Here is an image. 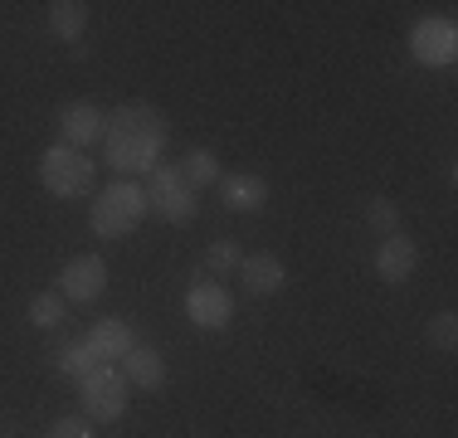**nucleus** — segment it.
<instances>
[{
	"mask_svg": "<svg viewBox=\"0 0 458 438\" xmlns=\"http://www.w3.org/2000/svg\"><path fill=\"white\" fill-rule=\"evenodd\" d=\"M103 131H107V113H98L93 103H64L59 107V137H64V147L83 151V147H93V141H103Z\"/></svg>",
	"mask_w": 458,
	"mask_h": 438,
	"instance_id": "9",
	"label": "nucleus"
},
{
	"mask_svg": "<svg viewBox=\"0 0 458 438\" xmlns=\"http://www.w3.org/2000/svg\"><path fill=\"white\" fill-rule=\"evenodd\" d=\"M127 375L117 366H98L89 380H79V404L89 424H117L127 414Z\"/></svg>",
	"mask_w": 458,
	"mask_h": 438,
	"instance_id": "5",
	"label": "nucleus"
},
{
	"mask_svg": "<svg viewBox=\"0 0 458 438\" xmlns=\"http://www.w3.org/2000/svg\"><path fill=\"white\" fill-rule=\"evenodd\" d=\"M127 375V385H141V390H161L166 385V360H161V350L157 346H132L123 356V366H117Z\"/></svg>",
	"mask_w": 458,
	"mask_h": 438,
	"instance_id": "13",
	"label": "nucleus"
},
{
	"mask_svg": "<svg viewBox=\"0 0 458 438\" xmlns=\"http://www.w3.org/2000/svg\"><path fill=\"white\" fill-rule=\"evenodd\" d=\"M141 190H147V205L166 219V224H191L195 210H200V190H195L176 166H166V161L151 171V181L141 185Z\"/></svg>",
	"mask_w": 458,
	"mask_h": 438,
	"instance_id": "4",
	"label": "nucleus"
},
{
	"mask_svg": "<svg viewBox=\"0 0 458 438\" xmlns=\"http://www.w3.org/2000/svg\"><path fill=\"white\" fill-rule=\"evenodd\" d=\"M147 215H151L147 190H141L137 181H113V185L98 190V200L89 210V224H93L98 239H127V234H137V224Z\"/></svg>",
	"mask_w": 458,
	"mask_h": 438,
	"instance_id": "2",
	"label": "nucleus"
},
{
	"mask_svg": "<svg viewBox=\"0 0 458 438\" xmlns=\"http://www.w3.org/2000/svg\"><path fill=\"white\" fill-rule=\"evenodd\" d=\"M83 341L93 346V356L103 360V366H113V360H123L127 350L137 346V332H132V322H127V316H98Z\"/></svg>",
	"mask_w": 458,
	"mask_h": 438,
	"instance_id": "10",
	"label": "nucleus"
},
{
	"mask_svg": "<svg viewBox=\"0 0 458 438\" xmlns=\"http://www.w3.org/2000/svg\"><path fill=\"white\" fill-rule=\"evenodd\" d=\"M176 171L195 185V190H200V185H215V181L225 175V171H220V156H215L210 147H191V151L176 161Z\"/></svg>",
	"mask_w": 458,
	"mask_h": 438,
	"instance_id": "17",
	"label": "nucleus"
},
{
	"mask_svg": "<svg viewBox=\"0 0 458 438\" xmlns=\"http://www.w3.org/2000/svg\"><path fill=\"white\" fill-rule=\"evenodd\" d=\"M366 224L376 229L380 239L400 234V205L390 200V195H370V200H366Z\"/></svg>",
	"mask_w": 458,
	"mask_h": 438,
	"instance_id": "20",
	"label": "nucleus"
},
{
	"mask_svg": "<svg viewBox=\"0 0 458 438\" xmlns=\"http://www.w3.org/2000/svg\"><path fill=\"white\" fill-rule=\"evenodd\" d=\"M185 316H191L200 332H220V326H229V316H234V298H229L225 282L195 273L191 292H185Z\"/></svg>",
	"mask_w": 458,
	"mask_h": 438,
	"instance_id": "7",
	"label": "nucleus"
},
{
	"mask_svg": "<svg viewBox=\"0 0 458 438\" xmlns=\"http://www.w3.org/2000/svg\"><path fill=\"white\" fill-rule=\"evenodd\" d=\"M54 366H59L64 380H89L103 360L93 356V346L83 341V336H64V341L54 346Z\"/></svg>",
	"mask_w": 458,
	"mask_h": 438,
	"instance_id": "15",
	"label": "nucleus"
},
{
	"mask_svg": "<svg viewBox=\"0 0 458 438\" xmlns=\"http://www.w3.org/2000/svg\"><path fill=\"white\" fill-rule=\"evenodd\" d=\"M49 438H93V424L79 419V414H64V419L49 424Z\"/></svg>",
	"mask_w": 458,
	"mask_h": 438,
	"instance_id": "22",
	"label": "nucleus"
},
{
	"mask_svg": "<svg viewBox=\"0 0 458 438\" xmlns=\"http://www.w3.org/2000/svg\"><path fill=\"white\" fill-rule=\"evenodd\" d=\"M410 59L424 63V69H449L458 59V25L449 15L420 20V25L410 29Z\"/></svg>",
	"mask_w": 458,
	"mask_h": 438,
	"instance_id": "6",
	"label": "nucleus"
},
{
	"mask_svg": "<svg viewBox=\"0 0 458 438\" xmlns=\"http://www.w3.org/2000/svg\"><path fill=\"white\" fill-rule=\"evenodd\" d=\"M283 263L274 254H244V263H239V282H244V292H254V298H268V292L283 288Z\"/></svg>",
	"mask_w": 458,
	"mask_h": 438,
	"instance_id": "14",
	"label": "nucleus"
},
{
	"mask_svg": "<svg viewBox=\"0 0 458 438\" xmlns=\"http://www.w3.org/2000/svg\"><path fill=\"white\" fill-rule=\"evenodd\" d=\"M103 288H107V263L98 254H79V258H69L59 268V298L69 307L98 302V298H103Z\"/></svg>",
	"mask_w": 458,
	"mask_h": 438,
	"instance_id": "8",
	"label": "nucleus"
},
{
	"mask_svg": "<svg viewBox=\"0 0 458 438\" xmlns=\"http://www.w3.org/2000/svg\"><path fill=\"white\" fill-rule=\"evenodd\" d=\"M244 263V248L234 239H210L205 244V263H200V278H229V273Z\"/></svg>",
	"mask_w": 458,
	"mask_h": 438,
	"instance_id": "18",
	"label": "nucleus"
},
{
	"mask_svg": "<svg viewBox=\"0 0 458 438\" xmlns=\"http://www.w3.org/2000/svg\"><path fill=\"white\" fill-rule=\"evenodd\" d=\"M424 336H429V346H434V350H454V346H458V316H454V312L429 316Z\"/></svg>",
	"mask_w": 458,
	"mask_h": 438,
	"instance_id": "21",
	"label": "nucleus"
},
{
	"mask_svg": "<svg viewBox=\"0 0 458 438\" xmlns=\"http://www.w3.org/2000/svg\"><path fill=\"white\" fill-rule=\"evenodd\" d=\"M171 141L166 113L151 103H117L107 113V131H103V151H107V166L123 171V175H141V171H157L161 166V151Z\"/></svg>",
	"mask_w": 458,
	"mask_h": 438,
	"instance_id": "1",
	"label": "nucleus"
},
{
	"mask_svg": "<svg viewBox=\"0 0 458 438\" xmlns=\"http://www.w3.org/2000/svg\"><path fill=\"white\" fill-rule=\"evenodd\" d=\"M220 200L225 210H239V215H254L268 205V181L254 171H239V175H220Z\"/></svg>",
	"mask_w": 458,
	"mask_h": 438,
	"instance_id": "12",
	"label": "nucleus"
},
{
	"mask_svg": "<svg viewBox=\"0 0 458 438\" xmlns=\"http://www.w3.org/2000/svg\"><path fill=\"white\" fill-rule=\"evenodd\" d=\"M414 268H420V248H414V239L390 234V239H380V244H376V273H380V282L400 288Z\"/></svg>",
	"mask_w": 458,
	"mask_h": 438,
	"instance_id": "11",
	"label": "nucleus"
},
{
	"mask_svg": "<svg viewBox=\"0 0 458 438\" xmlns=\"http://www.w3.org/2000/svg\"><path fill=\"white\" fill-rule=\"evenodd\" d=\"M64 316H69V302L59 298V288H54V292H35V298H30V322H35L39 332H54Z\"/></svg>",
	"mask_w": 458,
	"mask_h": 438,
	"instance_id": "19",
	"label": "nucleus"
},
{
	"mask_svg": "<svg viewBox=\"0 0 458 438\" xmlns=\"http://www.w3.org/2000/svg\"><path fill=\"white\" fill-rule=\"evenodd\" d=\"M83 29H89V5L83 0H54L49 5V35L64 44H79Z\"/></svg>",
	"mask_w": 458,
	"mask_h": 438,
	"instance_id": "16",
	"label": "nucleus"
},
{
	"mask_svg": "<svg viewBox=\"0 0 458 438\" xmlns=\"http://www.w3.org/2000/svg\"><path fill=\"white\" fill-rule=\"evenodd\" d=\"M39 185L54 195V200H79V195L93 190V161L73 147H49L39 156Z\"/></svg>",
	"mask_w": 458,
	"mask_h": 438,
	"instance_id": "3",
	"label": "nucleus"
}]
</instances>
